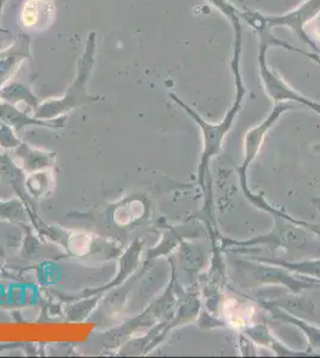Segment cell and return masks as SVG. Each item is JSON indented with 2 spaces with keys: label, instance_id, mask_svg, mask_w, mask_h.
<instances>
[{
  "label": "cell",
  "instance_id": "1",
  "mask_svg": "<svg viewBox=\"0 0 320 358\" xmlns=\"http://www.w3.org/2000/svg\"><path fill=\"white\" fill-rule=\"evenodd\" d=\"M232 24H233V28H235V47H233L231 69L233 76H235V99L233 106H232L230 111L227 113L226 116L219 123H208L196 111L193 110L187 104H184L182 101H179V98H176L174 96V101L186 109L188 114L194 118L196 123L202 129L203 155L201 165H200V182L201 183H203V180H204V173H206V170H207L209 160L214 155H219L220 153L223 138L228 133V131L231 129L235 116L238 114L240 106H242L244 94H245L243 78H242V73H240V57H242V52H243V47H242V45H243V30H242V24H240V18L232 22Z\"/></svg>",
  "mask_w": 320,
  "mask_h": 358
},
{
  "label": "cell",
  "instance_id": "2",
  "mask_svg": "<svg viewBox=\"0 0 320 358\" xmlns=\"http://www.w3.org/2000/svg\"><path fill=\"white\" fill-rule=\"evenodd\" d=\"M255 28L258 30V33L262 37L260 54H258V64H260V78L263 80L264 89L269 94V97L272 98V101L279 103L289 102V101L301 103L320 114V104L304 97L302 94H298L296 91L291 89L275 72L269 69L265 57H267V47L272 45L270 43V33H269L270 30L262 25H257Z\"/></svg>",
  "mask_w": 320,
  "mask_h": 358
},
{
  "label": "cell",
  "instance_id": "3",
  "mask_svg": "<svg viewBox=\"0 0 320 358\" xmlns=\"http://www.w3.org/2000/svg\"><path fill=\"white\" fill-rule=\"evenodd\" d=\"M319 13L320 0H307L292 13H286L282 16H263L257 13H243L242 15L253 27L263 25L269 30L274 27H288L299 36L301 41L306 42L312 48L316 49V52H319L316 43L305 33V27L313 21Z\"/></svg>",
  "mask_w": 320,
  "mask_h": 358
},
{
  "label": "cell",
  "instance_id": "4",
  "mask_svg": "<svg viewBox=\"0 0 320 358\" xmlns=\"http://www.w3.org/2000/svg\"><path fill=\"white\" fill-rule=\"evenodd\" d=\"M96 33H90L86 41L85 49L81 54V59L78 62L77 77L74 80L72 86L69 87V94L66 96L65 99L59 101V102L48 103L41 108V114L50 115L57 114L60 111L67 110L71 106H74L77 103L78 98H89L85 94V85L88 79H89L92 67H94L95 62H96Z\"/></svg>",
  "mask_w": 320,
  "mask_h": 358
},
{
  "label": "cell",
  "instance_id": "5",
  "mask_svg": "<svg viewBox=\"0 0 320 358\" xmlns=\"http://www.w3.org/2000/svg\"><path fill=\"white\" fill-rule=\"evenodd\" d=\"M291 106H286L284 103H279L277 106L272 109L270 115L267 116V120L260 126L252 128L251 131H247L245 136V159H244L243 166L240 167V176H242V183L245 184V172L249 165L253 162L256 155L260 151L262 143H263L264 136L267 131L272 128V124L279 120L281 114L284 111L288 110Z\"/></svg>",
  "mask_w": 320,
  "mask_h": 358
},
{
  "label": "cell",
  "instance_id": "6",
  "mask_svg": "<svg viewBox=\"0 0 320 358\" xmlns=\"http://www.w3.org/2000/svg\"><path fill=\"white\" fill-rule=\"evenodd\" d=\"M29 36H20L10 48L0 52V82H4L10 74L20 66L25 57L30 55Z\"/></svg>",
  "mask_w": 320,
  "mask_h": 358
},
{
  "label": "cell",
  "instance_id": "7",
  "mask_svg": "<svg viewBox=\"0 0 320 358\" xmlns=\"http://www.w3.org/2000/svg\"><path fill=\"white\" fill-rule=\"evenodd\" d=\"M209 3L214 5L215 8H219V11L233 22L240 18V13L238 8H235L228 0H208Z\"/></svg>",
  "mask_w": 320,
  "mask_h": 358
}]
</instances>
